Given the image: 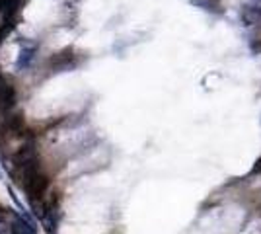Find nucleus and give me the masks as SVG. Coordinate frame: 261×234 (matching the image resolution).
Instances as JSON below:
<instances>
[{"label": "nucleus", "instance_id": "7ed1b4c3", "mask_svg": "<svg viewBox=\"0 0 261 234\" xmlns=\"http://www.w3.org/2000/svg\"><path fill=\"white\" fill-rule=\"evenodd\" d=\"M33 55H35V49L33 47H23L22 51H20V55H18V61H16V68L22 70V68L30 67L33 61Z\"/></svg>", "mask_w": 261, "mask_h": 234}, {"label": "nucleus", "instance_id": "f03ea898", "mask_svg": "<svg viewBox=\"0 0 261 234\" xmlns=\"http://www.w3.org/2000/svg\"><path fill=\"white\" fill-rule=\"evenodd\" d=\"M16 106V90L8 80L0 78V115L10 113Z\"/></svg>", "mask_w": 261, "mask_h": 234}, {"label": "nucleus", "instance_id": "f257e3e1", "mask_svg": "<svg viewBox=\"0 0 261 234\" xmlns=\"http://www.w3.org/2000/svg\"><path fill=\"white\" fill-rule=\"evenodd\" d=\"M78 53L72 49V47H66L63 51L55 53L45 67L49 68V72H65V70H72V68L78 67Z\"/></svg>", "mask_w": 261, "mask_h": 234}]
</instances>
